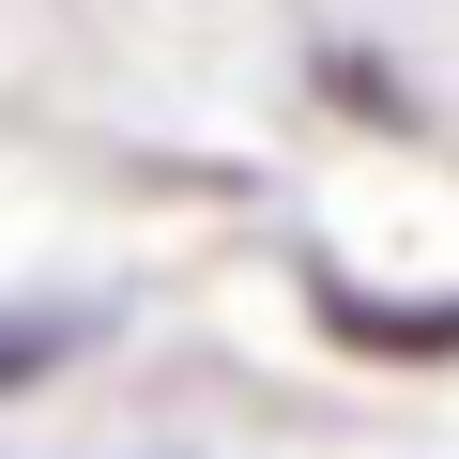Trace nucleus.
<instances>
[{
	"label": "nucleus",
	"instance_id": "nucleus-1",
	"mask_svg": "<svg viewBox=\"0 0 459 459\" xmlns=\"http://www.w3.org/2000/svg\"><path fill=\"white\" fill-rule=\"evenodd\" d=\"M322 322L352 352H459V291H352V276H322Z\"/></svg>",
	"mask_w": 459,
	"mask_h": 459
},
{
	"label": "nucleus",
	"instance_id": "nucleus-2",
	"mask_svg": "<svg viewBox=\"0 0 459 459\" xmlns=\"http://www.w3.org/2000/svg\"><path fill=\"white\" fill-rule=\"evenodd\" d=\"M77 352V322H0V383H31V368H62Z\"/></svg>",
	"mask_w": 459,
	"mask_h": 459
}]
</instances>
